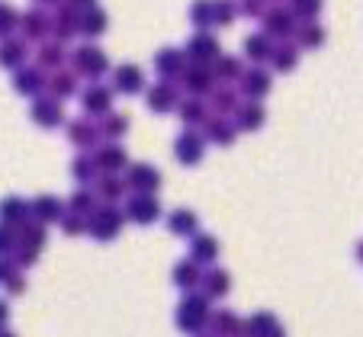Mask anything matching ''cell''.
Here are the masks:
<instances>
[{
  "instance_id": "obj_18",
  "label": "cell",
  "mask_w": 363,
  "mask_h": 337,
  "mask_svg": "<svg viewBox=\"0 0 363 337\" xmlns=\"http://www.w3.org/2000/svg\"><path fill=\"white\" fill-rule=\"evenodd\" d=\"M209 324H213V334H219V337H241V324L245 321H238L235 312H216L209 318Z\"/></svg>"
},
{
  "instance_id": "obj_45",
  "label": "cell",
  "mask_w": 363,
  "mask_h": 337,
  "mask_svg": "<svg viewBox=\"0 0 363 337\" xmlns=\"http://www.w3.org/2000/svg\"><path fill=\"white\" fill-rule=\"evenodd\" d=\"M39 64L42 68H58V64H62V48L58 45H42L39 48Z\"/></svg>"
},
{
  "instance_id": "obj_57",
  "label": "cell",
  "mask_w": 363,
  "mask_h": 337,
  "mask_svg": "<svg viewBox=\"0 0 363 337\" xmlns=\"http://www.w3.org/2000/svg\"><path fill=\"white\" fill-rule=\"evenodd\" d=\"M267 337H286V334H283V328H274V331H270Z\"/></svg>"
},
{
  "instance_id": "obj_56",
  "label": "cell",
  "mask_w": 363,
  "mask_h": 337,
  "mask_svg": "<svg viewBox=\"0 0 363 337\" xmlns=\"http://www.w3.org/2000/svg\"><path fill=\"white\" fill-rule=\"evenodd\" d=\"M7 315H10V312H7V305L0 302V328H4V321H7Z\"/></svg>"
},
{
  "instance_id": "obj_46",
  "label": "cell",
  "mask_w": 363,
  "mask_h": 337,
  "mask_svg": "<svg viewBox=\"0 0 363 337\" xmlns=\"http://www.w3.org/2000/svg\"><path fill=\"white\" fill-rule=\"evenodd\" d=\"M94 193H74V196H71V212H77V215H84V212H94Z\"/></svg>"
},
{
  "instance_id": "obj_52",
  "label": "cell",
  "mask_w": 363,
  "mask_h": 337,
  "mask_svg": "<svg viewBox=\"0 0 363 337\" xmlns=\"http://www.w3.org/2000/svg\"><path fill=\"white\" fill-rule=\"evenodd\" d=\"M241 13H247V16H264L267 10H264V0H245V4H241Z\"/></svg>"
},
{
  "instance_id": "obj_15",
  "label": "cell",
  "mask_w": 363,
  "mask_h": 337,
  "mask_svg": "<svg viewBox=\"0 0 363 337\" xmlns=\"http://www.w3.org/2000/svg\"><path fill=\"white\" fill-rule=\"evenodd\" d=\"M274 328H280L277 318L270 315V312H257V315H251L245 324H241V337H267Z\"/></svg>"
},
{
  "instance_id": "obj_42",
  "label": "cell",
  "mask_w": 363,
  "mask_h": 337,
  "mask_svg": "<svg viewBox=\"0 0 363 337\" xmlns=\"http://www.w3.org/2000/svg\"><path fill=\"white\" fill-rule=\"evenodd\" d=\"M96 158H77L74 161V177L81 180V183H90V180H96Z\"/></svg>"
},
{
  "instance_id": "obj_49",
  "label": "cell",
  "mask_w": 363,
  "mask_h": 337,
  "mask_svg": "<svg viewBox=\"0 0 363 337\" xmlns=\"http://www.w3.org/2000/svg\"><path fill=\"white\" fill-rule=\"evenodd\" d=\"M293 10L299 16H306V20H312V16L322 10V0H293Z\"/></svg>"
},
{
  "instance_id": "obj_12",
  "label": "cell",
  "mask_w": 363,
  "mask_h": 337,
  "mask_svg": "<svg viewBox=\"0 0 363 337\" xmlns=\"http://www.w3.org/2000/svg\"><path fill=\"white\" fill-rule=\"evenodd\" d=\"M33 119L39 125H58L65 119L62 103H58V100H48V96H39L33 103Z\"/></svg>"
},
{
  "instance_id": "obj_13",
  "label": "cell",
  "mask_w": 363,
  "mask_h": 337,
  "mask_svg": "<svg viewBox=\"0 0 363 337\" xmlns=\"http://www.w3.org/2000/svg\"><path fill=\"white\" fill-rule=\"evenodd\" d=\"M270 74L267 71H261V68H254V71H247L245 77H241V90H245L251 100H261V96H267L270 93Z\"/></svg>"
},
{
  "instance_id": "obj_2",
  "label": "cell",
  "mask_w": 363,
  "mask_h": 337,
  "mask_svg": "<svg viewBox=\"0 0 363 337\" xmlns=\"http://www.w3.org/2000/svg\"><path fill=\"white\" fill-rule=\"evenodd\" d=\"M119 228H123V212L113 206L96 209V212L90 215V234L100 241H113L119 234Z\"/></svg>"
},
{
  "instance_id": "obj_10",
  "label": "cell",
  "mask_w": 363,
  "mask_h": 337,
  "mask_svg": "<svg viewBox=\"0 0 363 337\" xmlns=\"http://www.w3.org/2000/svg\"><path fill=\"white\" fill-rule=\"evenodd\" d=\"M213 81H216V74L206 68V64H190V68L184 71V84L193 96L209 93V90H213Z\"/></svg>"
},
{
  "instance_id": "obj_20",
  "label": "cell",
  "mask_w": 363,
  "mask_h": 337,
  "mask_svg": "<svg viewBox=\"0 0 363 337\" xmlns=\"http://www.w3.org/2000/svg\"><path fill=\"white\" fill-rule=\"evenodd\" d=\"M203 289L209 299H222L232 289V276L225 273V270H209V273L203 276Z\"/></svg>"
},
{
  "instance_id": "obj_1",
  "label": "cell",
  "mask_w": 363,
  "mask_h": 337,
  "mask_svg": "<svg viewBox=\"0 0 363 337\" xmlns=\"http://www.w3.org/2000/svg\"><path fill=\"white\" fill-rule=\"evenodd\" d=\"M209 296H186L184 302H180V309H177V328L180 331H186V334H199V331L209 324Z\"/></svg>"
},
{
  "instance_id": "obj_14",
  "label": "cell",
  "mask_w": 363,
  "mask_h": 337,
  "mask_svg": "<svg viewBox=\"0 0 363 337\" xmlns=\"http://www.w3.org/2000/svg\"><path fill=\"white\" fill-rule=\"evenodd\" d=\"M110 103H113V90L100 87V84H94V87L84 93V106H87V113H94V116H106Z\"/></svg>"
},
{
  "instance_id": "obj_40",
  "label": "cell",
  "mask_w": 363,
  "mask_h": 337,
  "mask_svg": "<svg viewBox=\"0 0 363 337\" xmlns=\"http://www.w3.org/2000/svg\"><path fill=\"white\" fill-rule=\"evenodd\" d=\"M13 87L20 90V93H35V90L42 87V74L39 71H20L13 81Z\"/></svg>"
},
{
  "instance_id": "obj_38",
  "label": "cell",
  "mask_w": 363,
  "mask_h": 337,
  "mask_svg": "<svg viewBox=\"0 0 363 337\" xmlns=\"http://www.w3.org/2000/svg\"><path fill=\"white\" fill-rule=\"evenodd\" d=\"M216 77H219V81H238V77H245V71H241V62L238 58H219V62H216V71H213Z\"/></svg>"
},
{
  "instance_id": "obj_3",
  "label": "cell",
  "mask_w": 363,
  "mask_h": 337,
  "mask_svg": "<svg viewBox=\"0 0 363 337\" xmlns=\"http://www.w3.org/2000/svg\"><path fill=\"white\" fill-rule=\"evenodd\" d=\"M74 68L81 71L84 77H100V74H106L110 62H106V55H103L96 45H84L74 52Z\"/></svg>"
},
{
  "instance_id": "obj_39",
  "label": "cell",
  "mask_w": 363,
  "mask_h": 337,
  "mask_svg": "<svg viewBox=\"0 0 363 337\" xmlns=\"http://www.w3.org/2000/svg\"><path fill=\"white\" fill-rule=\"evenodd\" d=\"M20 23H23V35H26V39H42L48 29V20L42 13H26Z\"/></svg>"
},
{
  "instance_id": "obj_11",
  "label": "cell",
  "mask_w": 363,
  "mask_h": 337,
  "mask_svg": "<svg viewBox=\"0 0 363 337\" xmlns=\"http://www.w3.org/2000/svg\"><path fill=\"white\" fill-rule=\"evenodd\" d=\"M177 103H180V96H177V87H174L171 81H164V84L148 90V106L155 113H171Z\"/></svg>"
},
{
  "instance_id": "obj_4",
  "label": "cell",
  "mask_w": 363,
  "mask_h": 337,
  "mask_svg": "<svg viewBox=\"0 0 363 337\" xmlns=\"http://www.w3.org/2000/svg\"><path fill=\"white\" fill-rule=\"evenodd\" d=\"M186 55L193 58V64H213L222 58V48L209 33H196L190 39V45H186Z\"/></svg>"
},
{
  "instance_id": "obj_5",
  "label": "cell",
  "mask_w": 363,
  "mask_h": 337,
  "mask_svg": "<svg viewBox=\"0 0 363 337\" xmlns=\"http://www.w3.org/2000/svg\"><path fill=\"white\" fill-rule=\"evenodd\" d=\"M125 212H129V219L138 222V225H151V222L161 219V206L151 193H135L129 200V209H125Z\"/></svg>"
},
{
  "instance_id": "obj_37",
  "label": "cell",
  "mask_w": 363,
  "mask_h": 337,
  "mask_svg": "<svg viewBox=\"0 0 363 337\" xmlns=\"http://www.w3.org/2000/svg\"><path fill=\"white\" fill-rule=\"evenodd\" d=\"M42 244H45V232H42V225H23L20 248L23 251H35V254H39Z\"/></svg>"
},
{
  "instance_id": "obj_31",
  "label": "cell",
  "mask_w": 363,
  "mask_h": 337,
  "mask_svg": "<svg viewBox=\"0 0 363 337\" xmlns=\"http://www.w3.org/2000/svg\"><path fill=\"white\" fill-rule=\"evenodd\" d=\"M52 29H55L62 39H68L74 29H81V16H77L74 10H58L55 20H52Z\"/></svg>"
},
{
  "instance_id": "obj_48",
  "label": "cell",
  "mask_w": 363,
  "mask_h": 337,
  "mask_svg": "<svg viewBox=\"0 0 363 337\" xmlns=\"http://www.w3.org/2000/svg\"><path fill=\"white\" fill-rule=\"evenodd\" d=\"M52 90H55L58 96H68V93H74V77H71V74H65V71H62V74H55V77H52Z\"/></svg>"
},
{
  "instance_id": "obj_41",
  "label": "cell",
  "mask_w": 363,
  "mask_h": 337,
  "mask_svg": "<svg viewBox=\"0 0 363 337\" xmlns=\"http://www.w3.org/2000/svg\"><path fill=\"white\" fill-rule=\"evenodd\" d=\"M125 129H129V119L125 116H110V113H106V119H103V125H100V132L103 135H110V138L125 135Z\"/></svg>"
},
{
  "instance_id": "obj_22",
  "label": "cell",
  "mask_w": 363,
  "mask_h": 337,
  "mask_svg": "<svg viewBox=\"0 0 363 337\" xmlns=\"http://www.w3.org/2000/svg\"><path fill=\"white\" fill-rule=\"evenodd\" d=\"M206 138H209V142H216V144H232L235 142V125L225 122L222 116L206 119Z\"/></svg>"
},
{
  "instance_id": "obj_58",
  "label": "cell",
  "mask_w": 363,
  "mask_h": 337,
  "mask_svg": "<svg viewBox=\"0 0 363 337\" xmlns=\"http://www.w3.org/2000/svg\"><path fill=\"white\" fill-rule=\"evenodd\" d=\"M0 337H16V334H10V331H4V328H0Z\"/></svg>"
},
{
  "instance_id": "obj_50",
  "label": "cell",
  "mask_w": 363,
  "mask_h": 337,
  "mask_svg": "<svg viewBox=\"0 0 363 337\" xmlns=\"http://www.w3.org/2000/svg\"><path fill=\"white\" fill-rule=\"evenodd\" d=\"M13 248H16V232H10V228H0V257H7Z\"/></svg>"
},
{
  "instance_id": "obj_54",
  "label": "cell",
  "mask_w": 363,
  "mask_h": 337,
  "mask_svg": "<svg viewBox=\"0 0 363 337\" xmlns=\"http://www.w3.org/2000/svg\"><path fill=\"white\" fill-rule=\"evenodd\" d=\"M10 292H23V280H20V276H13V280H10Z\"/></svg>"
},
{
  "instance_id": "obj_25",
  "label": "cell",
  "mask_w": 363,
  "mask_h": 337,
  "mask_svg": "<svg viewBox=\"0 0 363 337\" xmlns=\"http://www.w3.org/2000/svg\"><path fill=\"white\" fill-rule=\"evenodd\" d=\"M264 119H267V113H264L261 103H245L238 110V129L245 132H254V129H261Z\"/></svg>"
},
{
  "instance_id": "obj_59",
  "label": "cell",
  "mask_w": 363,
  "mask_h": 337,
  "mask_svg": "<svg viewBox=\"0 0 363 337\" xmlns=\"http://www.w3.org/2000/svg\"><path fill=\"white\" fill-rule=\"evenodd\" d=\"M357 257H360V261H363V241H360V248H357Z\"/></svg>"
},
{
  "instance_id": "obj_35",
  "label": "cell",
  "mask_w": 363,
  "mask_h": 337,
  "mask_svg": "<svg viewBox=\"0 0 363 337\" xmlns=\"http://www.w3.org/2000/svg\"><path fill=\"white\" fill-rule=\"evenodd\" d=\"M96 125H90V122H81V119H77V122H71V142L74 144H81V148H90V144L96 142Z\"/></svg>"
},
{
  "instance_id": "obj_53",
  "label": "cell",
  "mask_w": 363,
  "mask_h": 337,
  "mask_svg": "<svg viewBox=\"0 0 363 337\" xmlns=\"http://www.w3.org/2000/svg\"><path fill=\"white\" fill-rule=\"evenodd\" d=\"M13 263H10V261H4V257H0V282H10V280H13Z\"/></svg>"
},
{
  "instance_id": "obj_34",
  "label": "cell",
  "mask_w": 363,
  "mask_h": 337,
  "mask_svg": "<svg viewBox=\"0 0 363 337\" xmlns=\"http://www.w3.org/2000/svg\"><path fill=\"white\" fill-rule=\"evenodd\" d=\"M270 62H274L277 71H293L296 62H299V52H296V45H280V48H274Z\"/></svg>"
},
{
  "instance_id": "obj_28",
  "label": "cell",
  "mask_w": 363,
  "mask_h": 337,
  "mask_svg": "<svg viewBox=\"0 0 363 337\" xmlns=\"http://www.w3.org/2000/svg\"><path fill=\"white\" fill-rule=\"evenodd\" d=\"M33 212V206L23 200H16V196H10V200L0 202V219L4 222H26V215Z\"/></svg>"
},
{
  "instance_id": "obj_19",
  "label": "cell",
  "mask_w": 363,
  "mask_h": 337,
  "mask_svg": "<svg viewBox=\"0 0 363 337\" xmlns=\"http://www.w3.org/2000/svg\"><path fill=\"white\" fill-rule=\"evenodd\" d=\"M245 55L251 62H267L274 55V45H270V35L267 33H257V35H247L245 39Z\"/></svg>"
},
{
  "instance_id": "obj_60",
  "label": "cell",
  "mask_w": 363,
  "mask_h": 337,
  "mask_svg": "<svg viewBox=\"0 0 363 337\" xmlns=\"http://www.w3.org/2000/svg\"><path fill=\"white\" fill-rule=\"evenodd\" d=\"M39 4H55V0H39Z\"/></svg>"
},
{
  "instance_id": "obj_43",
  "label": "cell",
  "mask_w": 363,
  "mask_h": 337,
  "mask_svg": "<svg viewBox=\"0 0 363 337\" xmlns=\"http://www.w3.org/2000/svg\"><path fill=\"white\" fill-rule=\"evenodd\" d=\"M235 16H238L235 0H216V26H228Z\"/></svg>"
},
{
  "instance_id": "obj_8",
  "label": "cell",
  "mask_w": 363,
  "mask_h": 337,
  "mask_svg": "<svg viewBox=\"0 0 363 337\" xmlns=\"http://www.w3.org/2000/svg\"><path fill=\"white\" fill-rule=\"evenodd\" d=\"M155 68H158L161 77H184L186 71V52H180V48H161L158 55H155Z\"/></svg>"
},
{
  "instance_id": "obj_36",
  "label": "cell",
  "mask_w": 363,
  "mask_h": 337,
  "mask_svg": "<svg viewBox=\"0 0 363 337\" xmlns=\"http://www.w3.org/2000/svg\"><path fill=\"white\" fill-rule=\"evenodd\" d=\"M213 106H216V113H219V116H225V113H235V110H238V93H235L232 87L216 90V93H213Z\"/></svg>"
},
{
  "instance_id": "obj_6",
  "label": "cell",
  "mask_w": 363,
  "mask_h": 337,
  "mask_svg": "<svg viewBox=\"0 0 363 337\" xmlns=\"http://www.w3.org/2000/svg\"><path fill=\"white\" fill-rule=\"evenodd\" d=\"M203 148H206L203 135H199V132H193V129H186L184 135L174 142L177 161H180V164H186V167H193V164H199V161H203Z\"/></svg>"
},
{
  "instance_id": "obj_30",
  "label": "cell",
  "mask_w": 363,
  "mask_h": 337,
  "mask_svg": "<svg viewBox=\"0 0 363 337\" xmlns=\"http://www.w3.org/2000/svg\"><path fill=\"white\" fill-rule=\"evenodd\" d=\"M106 13L103 10H96V7H90V10H84L81 13V33H87V35H100L103 29H106Z\"/></svg>"
},
{
  "instance_id": "obj_27",
  "label": "cell",
  "mask_w": 363,
  "mask_h": 337,
  "mask_svg": "<svg viewBox=\"0 0 363 337\" xmlns=\"http://www.w3.org/2000/svg\"><path fill=\"white\" fill-rule=\"evenodd\" d=\"M167 225H171V232H174V234H196L199 219L190 212V209H177V212H171Z\"/></svg>"
},
{
  "instance_id": "obj_7",
  "label": "cell",
  "mask_w": 363,
  "mask_h": 337,
  "mask_svg": "<svg viewBox=\"0 0 363 337\" xmlns=\"http://www.w3.org/2000/svg\"><path fill=\"white\" fill-rule=\"evenodd\" d=\"M264 33H267L270 39H274V35L277 39H286V35L296 33V16L283 7L267 10V13H264Z\"/></svg>"
},
{
  "instance_id": "obj_21",
  "label": "cell",
  "mask_w": 363,
  "mask_h": 337,
  "mask_svg": "<svg viewBox=\"0 0 363 337\" xmlns=\"http://www.w3.org/2000/svg\"><path fill=\"white\" fill-rule=\"evenodd\" d=\"M190 20L199 33H206L209 26H216V0H196L190 7Z\"/></svg>"
},
{
  "instance_id": "obj_61",
  "label": "cell",
  "mask_w": 363,
  "mask_h": 337,
  "mask_svg": "<svg viewBox=\"0 0 363 337\" xmlns=\"http://www.w3.org/2000/svg\"><path fill=\"white\" fill-rule=\"evenodd\" d=\"M206 337H219V334H206Z\"/></svg>"
},
{
  "instance_id": "obj_26",
  "label": "cell",
  "mask_w": 363,
  "mask_h": 337,
  "mask_svg": "<svg viewBox=\"0 0 363 337\" xmlns=\"http://www.w3.org/2000/svg\"><path fill=\"white\" fill-rule=\"evenodd\" d=\"M33 212L39 215L42 222H58V219H65V209H62V202H58L55 196H39V200L33 202Z\"/></svg>"
},
{
  "instance_id": "obj_55",
  "label": "cell",
  "mask_w": 363,
  "mask_h": 337,
  "mask_svg": "<svg viewBox=\"0 0 363 337\" xmlns=\"http://www.w3.org/2000/svg\"><path fill=\"white\" fill-rule=\"evenodd\" d=\"M71 7H84V10H90V7H94V0H71Z\"/></svg>"
},
{
  "instance_id": "obj_17",
  "label": "cell",
  "mask_w": 363,
  "mask_h": 337,
  "mask_svg": "<svg viewBox=\"0 0 363 337\" xmlns=\"http://www.w3.org/2000/svg\"><path fill=\"white\" fill-rule=\"evenodd\" d=\"M142 87H145L142 68H135V64H123V68H116V90H123V93H138Z\"/></svg>"
},
{
  "instance_id": "obj_9",
  "label": "cell",
  "mask_w": 363,
  "mask_h": 337,
  "mask_svg": "<svg viewBox=\"0 0 363 337\" xmlns=\"http://www.w3.org/2000/svg\"><path fill=\"white\" fill-rule=\"evenodd\" d=\"M125 183H129L135 193H155L161 186V173L155 171L151 164H132L129 167V180H125Z\"/></svg>"
},
{
  "instance_id": "obj_29",
  "label": "cell",
  "mask_w": 363,
  "mask_h": 337,
  "mask_svg": "<svg viewBox=\"0 0 363 337\" xmlns=\"http://www.w3.org/2000/svg\"><path fill=\"white\" fill-rule=\"evenodd\" d=\"M177 110H180V119H184L186 125H199V122H206V103L199 100V96H190V100H184V103H180Z\"/></svg>"
},
{
  "instance_id": "obj_47",
  "label": "cell",
  "mask_w": 363,
  "mask_h": 337,
  "mask_svg": "<svg viewBox=\"0 0 363 337\" xmlns=\"http://www.w3.org/2000/svg\"><path fill=\"white\" fill-rule=\"evenodd\" d=\"M20 23V16H16V10L10 7V4H0V35H7L10 29Z\"/></svg>"
},
{
  "instance_id": "obj_32",
  "label": "cell",
  "mask_w": 363,
  "mask_h": 337,
  "mask_svg": "<svg viewBox=\"0 0 363 337\" xmlns=\"http://www.w3.org/2000/svg\"><path fill=\"white\" fill-rule=\"evenodd\" d=\"M26 52H23V42H0V64L4 68H20Z\"/></svg>"
},
{
  "instance_id": "obj_24",
  "label": "cell",
  "mask_w": 363,
  "mask_h": 337,
  "mask_svg": "<svg viewBox=\"0 0 363 337\" xmlns=\"http://www.w3.org/2000/svg\"><path fill=\"white\" fill-rule=\"evenodd\" d=\"M174 282H177L180 289H193L203 282V273H199V263L196 261H184L174 267Z\"/></svg>"
},
{
  "instance_id": "obj_51",
  "label": "cell",
  "mask_w": 363,
  "mask_h": 337,
  "mask_svg": "<svg viewBox=\"0 0 363 337\" xmlns=\"http://www.w3.org/2000/svg\"><path fill=\"white\" fill-rule=\"evenodd\" d=\"M65 232L68 234H81V232H90V222H84L81 215H71V219H65Z\"/></svg>"
},
{
  "instance_id": "obj_16",
  "label": "cell",
  "mask_w": 363,
  "mask_h": 337,
  "mask_svg": "<svg viewBox=\"0 0 363 337\" xmlns=\"http://www.w3.org/2000/svg\"><path fill=\"white\" fill-rule=\"evenodd\" d=\"M190 257L196 263H213L219 257V241L213 234H196L193 238V248H190Z\"/></svg>"
},
{
  "instance_id": "obj_23",
  "label": "cell",
  "mask_w": 363,
  "mask_h": 337,
  "mask_svg": "<svg viewBox=\"0 0 363 337\" xmlns=\"http://www.w3.org/2000/svg\"><path fill=\"white\" fill-rule=\"evenodd\" d=\"M96 167L106 173L119 171V167H125V152L119 148V144H106V148H100L96 152Z\"/></svg>"
},
{
  "instance_id": "obj_33",
  "label": "cell",
  "mask_w": 363,
  "mask_h": 337,
  "mask_svg": "<svg viewBox=\"0 0 363 337\" xmlns=\"http://www.w3.org/2000/svg\"><path fill=\"white\" fill-rule=\"evenodd\" d=\"M322 42H325V29L318 26V23H312V20L302 23L299 26V45L302 48H318Z\"/></svg>"
},
{
  "instance_id": "obj_44",
  "label": "cell",
  "mask_w": 363,
  "mask_h": 337,
  "mask_svg": "<svg viewBox=\"0 0 363 337\" xmlns=\"http://www.w3.org/2000/svg\"><path fill=\"white\" fill-rule=\"evenodd\" d=\"M100 196H103V200H119V196H123V180H116V177H113V173H110V177H103L100 180Z\"/></svg>"
}]
</instances>
